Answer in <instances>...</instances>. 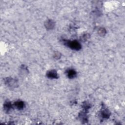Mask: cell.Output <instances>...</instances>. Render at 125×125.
Wrapping results in <instances>:
<instances>
[{"label": "cell", "mask_w": 125, "mask_h": 125, "mask_svg": "<svg viewBox=\"0 0 125 125\" xmlns=\"http://www.w3.org/2000/svg\"><path fill=\"white\" fill-rule=\"evenodd\" d=\"M4 108L5 110L8 111L12 108V105L9 102H6L4 105Z\"/></svg>", "instance_id": "7"}, {"label": "cell", "mask_w": 125, "mask_h": 125, "mask_svg": "<svg viewBox=\"0 0 125 125\" xmlns=\"http://www.w3.org/2000/svg\"><path fill=\"white\" fill-rule=\"evenodd\" d=\"M99 34H100L101 35H104L105 34V30L104 28H101L99 30Z\"/></svg>", "instance_id": "8"}, {"label": "cell", "mask_w": 125, "mask_h": 125, "mask_svg": "<svg viewBox=\"0 0 125 125\" xmlns=\"http://www.w3.org/2000/svg\"><path fill=\"white\" fill-rule=\"evenodd\" d=\"M45 26L47 29H51L53 28L54 26V23L51 20H48L46 23Z\"/></svg>", "instance_id": "5"}, {"label": "cell", "mask_w": 125, "mask_h": 125, "mask_svg": "<svg viewBox=\"0 0 125 125\" xmlns=\"http://www.w3.org/2000/svg\"><path fill=\"white\" fill-rule=\"evenodd\" d=\"M67 75L70 79L74 78L76 76V72L74 70L70 69L67 71Z\"/></svg>", "instance_id": "3"}, {"label": "cell", "mask_w": 125, "mask_h": 125, "mask_svg": "<svg viewBox=\"0 0 125 125\" xmlns=\"http://www.w3.org/2000/svg\"><path fill=\"white\" fill-rule=\"evenodd\" d=\"M47 76L50 79H57L58 78V74L55 70H52L47 72Z\"/></svg>", "instance_id": "2"}, {"label": "cell", "mask_w": 125, "mask_h": 125, "mask_svg": "<svg viewBox=\"0 0 125 125\" xmlns=\"http://www.w3.org/2000/svg\"><path fill=\"white\" fill-rule=\"evenodd\" d=\"M64 43L66 46L73 50L79 51L81 48V45L77 41H65Z\"/></svg>", "instance_id": "1"}, {"label": "cell", "mask_w": 125, "mask_h": 125, "mask_svg": "<svg viewBox=\"0 0 125 125\" xmlns=\"http://www.w3.org/2000/svg\"><path fill=\"white\" fill-rule=\"evenodd\" d=\"M109 112L108 109H104L103 110H102V112H101V116L103 118H105V119H107L109 117Z\"/></svg>", "instance_id": "6"}, {"label": "cell", "mask_w": 125, "mask_h": 125, "mask_svg": "<svg viewBox=\"0 0 125 125\" xmlns=\"http://www.w3.org/2000/svg\"><path fill=\"white\" fill-rule=\"evenodd\" d=\"M14 105L15 106V107H16L18 109H22L24 108L25 105L23 101H16L15 104Z\"/></svg>", "instance_id": "4"}]
</instances>
